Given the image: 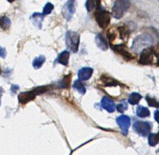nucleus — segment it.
Wrapping results in <instances>:
<instances>
[{
    "label": "nucleus",
    "mask_w": 159,
    "mask_h": 155,
    "mask_svg": "<svg viewBox=\"0 0 159 155\" xmlns=\"http://www.w3.org/2000/svg\"><path fill=\"white\" fill-rule=\"evenodd\" d=\"M154 39L149 34H143L137 36L133 42L132 48L135 53L142 51L144 49L150 48L153 43Z\"/></svg>",
    "instance_id": "f257e3e1"
},
{
    "label": "nucleus",
    "mask_w": 159,
    "mask_h": 155,
    "mask_svg": "<svg viewBox=\"0 0 159 155\" xmlns=\"http://www.w3.org/2000/svg\"><path fill=\"white\" fill-rule=\"evenodd\" d=\"M130 0H116L112 7V16L119 20L130 8Z\"/></svg>",
    "instance_id": "f03ea898"
},
{
    "label": "nucleus",
    "mask_w": 159,
    "mask_h": 155,
    "mask_svg": "<svg viewBox=\"0 0 159 155\" xmlns=\"http://www.w3.org/2000/svg\"><path fill=\"white\" fill-rule=\"evenodd\" d=\"M95 18L99 26L102 29H105L109 25L111 21V14L100 6L96 9L95 12Z\"/></svg>",
    "instance_id": "7ed1b4c3"
},
{
    "label": "nucleus",
    "mask_w": 159,
    "mask_h": 155,
    "mask_svg": "<svg viewBox=\"0 0 159 155\" xmlns=\"http://www.w3.org/2000/svg\"><path fill=\"white\" fill-rule=\"evenodd\" d=\"M79 42H80V35L76 31H69L66 34V45L68 48L75 53L78 51Z\"/></svg>",
    "instance_id": "20e7f679"
},
{
    "label": "nucleus",
    "mask_w": 159,
    "mask_h": 155,
    "mask_svg": "<svg viewBox=\"0 0 159 155\" xmlns=\"http://www.w3.org/2000/svg\"><path fill=\"white\" fill-rule=\"evenodd\" d=\"M47 90V88L45 87H41L36 88L35 90L30 91V92H26V93H21L20 96H19V100L22 103H26L29 102L31 100H33L35 97V95L41 94L45 92Z\"/></svg>",
    "instance_id": "39448f33"
},
{
    "label": "nucleus",
    "mask_w": 159,
    "mask_h": 155,
    "mask_svg": "<svg viewBox=\"0 0 159 155\" xmlns=\"http://www.w3.org/2000/svg\"><path fill=\"white\" fill-rule=\"evenodd\" d=\"M133 128L139 134L143 136V137H145L150 133L151 125L148 122L137 121L134 123Z\"/></svg>",
    "instance_id": "423d86ee"
},
{
    "label": "nucleus",
    "mask_w": 159,
    "mask_h": 155,
    "mask_svg": "<svg viewBox=\"0 0 159 155\" xmlns=\"http://www.w3.org/2000/svg\"><path fill=\"white\" fill-rule=\"evenodd\" d=\"M153 50L152 48L144 49L140 55L139 62L142 65H151L153 62Z\"/></svg>",
    "instance_id": "0eeeda50"
},
{
    "label": "nucleus",
    "mask_w": 159,
    "mask_h": 155,
    "mask_svg": "<svg viewBox=\"0 0 159 155\" xmlns=\"http://www.w3.org/2000/svg\"><path fill=\"white\" fill-rule=\"evenodd\" d=\"M112 48L116 53L120 55L126 60H132L134 59V57L127 50V46L125 44H119L115 45L112 47Z\"/></svg>",
    "instance_id": "6e6552de"
},
{
    "label": "nucleus",
    "mask_w": 159,
    "mask_h": 155,
    "mask_svg": "<svg viewBox=\"0 0 159 155\" xmlns=\"http://www.w3.org/2000/svg\"><path fill=\"white\" fill-rule=\"evenodd\" d=\"M116 123L120 126L123 133L127 135L129 132V129L130 125V119L129 116L126 115H122L116 119Z\"/></svg>",
    "instance_id": "1a4fd4ad"
},
{
    "label": "nucleus",
    "mask_w": 159,
    "mask_h": 155,
    "mask_svg": "<svg viewBox=\"0 0 159 155\" xmlns=\"http://www.w3.org/2000/svg\"><path fill=\"white\" fill-rule=\"evenodd\" d=\"M74 0H69L65 5L63 9V15L67 20H70L72 17L73 13L75 11V6Z\"/></svg>",
    "instance_id": "9d476101"
},
{
    "label": "nucleus",
    "mask_w": 159,
    "mask_h": 155,
    "mask_svg": "<svg viewBox=\"0 0 159 155\" xmlns=\"http://www.w3.org/2000/svg\"><path fill=\"white\" fill-rule=\"evenodd\" d=\"M101 103L102 107L109 112H113L115 110V104L114 101L109 97H104L102 98Z\"/></svg>",
    "instance_id": "9b49d317"
},
{
    "label": "nucleus",
    "mask_w": 159,
    "mask_h": 155,
    "mask_svg": "<svg viewBox=\"0 0 159 155\" xmlns=\"http://www.w3.org/2000/svg\"><path fill=\"white\" fill-rule=\"evenodd\" d=\"M93 70L89 67H84L79 70L78 76L81 81H87L92 76Z\"/></svg>",
    "instance_id": "f8f14e48"
},
{
    "label": "nucleus",
    "mask_w": 159,
    "mask_h": 155,
    "mask_svg": "<svg viewBox=\"0 0 159 155\" xmlns=\"http://www.w3.org/2000/svg\"><path fill=\"white\" fill-rule=\"evenodd\" d=\"M95 42L97 45L98 46V48H100L101 50L106 51L108 49V43H107V40L101 34L97 35V36L95 37Z\"/></svg>",
    "instance_id": "ddd939ff"
},
{
    "label": "nucleus",
    "mask_w": 159,
    "mask_h": 155,
    "mask_svg": "<svg viewBox=\"0 0 159 155\" xmlns=\"http://www.w3.org/2000/svg\"><path fill=\"white\" fill-rule=\"evenodd\" d=\"M31 19L32 21H34V24L38 27L39 29L41 28V24H42V21H43L44 19V15L43 13H35L34 14H33V16H31Z\"/></svg>",
    "instance_id": "4468645a"
},
{
    "label": "nucleus",
    "mask_w": 159,
    "mask_h": 155,
    "mask_svg": "<svg viewBox=\"0 0 159 155\" xmlns=\"http://www.w3.org/2000/svg\"><path fill=\"white\" fill-rule=\"evenodd\" d=\"M118 30L119 31L120 36L121 39L127 41L129 39V34H130V31L129 27L127 26H120L118 27Z\"/></svg>",
    "instance_id": "2eb2a0df"
},
{
    "label": "nucleus",
    "mask_w": 159,
    "mask_h": 155,
    "mask_svg": "<svg viewBox=\"0 0 159 155\" xmlns=\"http://www.w3.org/2000/svg\"><path fill=\"white\" fill-rule=\"evenodd\" d=\"M137 115L141 118H144V117L150 116V111L147 107L139 106L137 108Z\"/></svg>",
    "instance_id": "dca6fc26"
},
{
    "label": "nucleus",
    "mask_w": 159,
    "mask_h": 155,
    "mask_svg": "<svg viewBox=\"0 0 159 155\" xmlns=\"http://www.w3.org/2000/svg\"><path fill=\"white\" fill-rule=\"evenodd\" d=\"M141 98H142V96L140 95V94L137 93H133L129 96L128 102L130 105H134L138 104L139 101H141Z\"/></svg>",
    "instance_id": "f3484780"
},
{
    "label": "nucleus",
    "mask_w": 159,
    "mask_h": 155,
    "mask_svg": "<svg viewBox=\"0 0 159 155\" xmlns=\"http://www.w3.org/2000/svg\"><path fill=\"white\" fill-rule=\"evenodd\" d=\"M69 59V53L67 51H64L59 55L58 62L64 65H67L68 64Z\"/></svg>",
    "instance_id": "a211bd4d"
},
{
    "label": "nucleus",
    "mask_w": 159,
    "mask_h": 155,
    "mask_svg": "<svg viewBox=\"0 0 159 155\" xmlns=\"http://www.w3.org/2000/svg\"><path fill=\"white\" fill-rule=\"evenodd\" d=\"M11 25V20L6 16L0 17V27L3 30H8Z\"/></svg>",
    "instance_id": "6ab92c4d"
},
{
    "label": "nucleus",
    "mask_w": 159,
    "mask_h": 155,
    "mask_svg": "<svg viewBox=\"0 0 159 155\" xmlns=\"http://www.w3.org/2000/svg\"><path fill=\"white\" fill-rule=\"evenodd\" d=\"M101 79L102 80V81L106 84V86H116L118 84H119V83L115 81V79L104 75L101 77Z\"/></svg>",
    "instance_id": "aec40b11"
},
{
    "label": "nucleus",
    "mask_w": 159,
    "mask_h": 155,
    "mask_svg": "<svg viewBox=\"0 0 159 155\" xmlns=\"http://www.w3.org/2000/svg\"><path fill=\"white\" fill-rule=\"evenodd\" d=\"M159 142V133H151L148 135V143L152 147L155 146Z\"/></svg>",
    "instance_id": "412c9836"
},
{
    "label": "nucleus",
    "mask_w": 159,
    "mask_h": 155,
    "mask_svg": "<svg viewBox=\"0 0 159 155\" xmlns=\"http://www.w3.org/2000/svg\"><path fill=\"white\" fill-rule=\"evenodd\" d=\"M45 61V58L44 56L41 55L39 57H37L34 59V62H33V65H34L35 69H39L42 66V65H43Z\"/></svg>",
    "instance_id": "4be33fe9"
},
{
    "label": "nucleus",
    "mask_w": 159,
    "mask_h": 155,
    "mask_svg": "<svg viewBox=\"0 0 159 155\" xmlns=\"http://www.w3.org/2000/svg\"><path fill=\"white\" fill-rule=\"evenodd\" d=\"M98 0H87L85 6L88 11H91L97 7Z\"/></svg>",
    "instance_id": "5701e85b"
},
{
    "label": "nucleus",
    "mask_w": 159,
    "mask_h": 155,
    "mask_svg": "<svg viewBox=\"0 0 159 155\" xmlns=\"http://www.w3.org/2000/svg\"><path fill=\"white\" fill-rule=\"evenodd\" d=\"M146 100L147 101L148 105L150 107L159 108V102L157 101L156 98H152V97H150L149 96H147L146 97Z\"/></svg>",
    "instance_id": "b1692460"
},
{
    "label": "nucleus",
    "mask_w": 159,
    "mask_h": 155,
    "mask_svg": "<svg viewBox=\"0 0 159 155\" xmlns=\"http://www.w3.org/2000/svg\"><path fill=\"white\" fill-rule=\"evenodd\" d=\"M74 87L77 90H78L79 92H80L81 94H84L86 91V89L85 88V87L83 86V83H81V81L79 80H77L74 83Z\"/></svg>",
    "instance_id": "393cba45"
},
{
    "label": "nucleus",
    "mask_w": 159,
    "mask_h": 155,
    "mask_svg": "<svg viewBox=\"0 0 159 155\" xmlns=\"http://www.w3.org/2000/svg\"><path fill=\"white\" fill-rule=\"evenodd\" d=\"M53 9H54L53 5L51 3H48L45 5L44 8H43V14L44 16L49 15V14H50L51 12H52Z\"/></svg>",
    "instance_id": "a878e982"
},
{
    "label": "nucleus",
    "mask_w": 159,
    "mask_h": 155,
    "mask_svg": "<svg viewBox=\"0 0 159 155\" xmlns=\"http://www.w3.org/2000/svg\"><path fill=\"white\" fill-rule=\"evenodd\" d=\"M127 103L125 102H123V103H120V104L116 106V109L119 112H123L125 111V110L127 109Z\"/></svg>",
    "instance_id": "bb28decb"
},
{
    "label": "nucleus",
    "mask_w": 159,
    "mask_h": 155,
    "mask_svg": "<svg viewBox=\"0 0 159 155\" xmlns=\"http://www.w3.org/2000/svg\"><path fill=\"white\" fill-rule=\"evenodd\" d=\"M6 56V51L5 49V48H1L0 47V57H2L3 58H5Z\"/></svg>",
    "instance_id": "cd10ccee"
},
{
    "label": "nucleus",
    "mask_w": 159,
    "mask_h": 155,
    "mask_svg": "<svg viewBox=\"0 0 159 155\" xmlns=\"http://www.w3.org/2000/svg\"><path fill=\"white\" fill-rule=\"evenodd\" d=\"M155 119L159 123V111H157L155 112Z\"/></svg>",
    "instance_id": "c85d7f7f"
},
{
    "label": "nucleus",
    "mask_w": 159,
    "mask_h": 155,
    "mask_svg": "<svg viewBox=\"0 0 159 155\" xmlns=\"http://www.w3.org/2000/svg\"><path fill=\"white\" fill-rule=\"evenodd\" d=\"M7 1H8L9 2H10V3H12L13 2L15 1V0H7Z\"/></svg>",
    "instance_id": "c756f323"
},
{
    "label": "nucleus",
    "mask_w": 159,
    "mask_h": 155,
    "mask_svg": "<svg viewBox=\"0 0 159 155\" xmlns=\"http://www.w3.org/2000/svg\"><path fill=\"white\" fill-rule=\"evenodd\" d=\"M0 74H1V69H0Z\"/></svg>",
    "instance_id": "7c9ffc66"
}]
</instances>
